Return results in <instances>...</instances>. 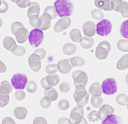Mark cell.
<instances>
[{
	"label": "cell",
	"instance_id": "cell-18",
	"mask_svg": "<svg viewBox=\"0 0 128 124\" xmlns=\"http://www.w3.org/2000/svg\"><path fill=\"white\" fill-rule=\"evenodd\" d=\"M122 118L119 116L111 114L109 115L106 118L103 120L102 124H122Z\"/></svg>",
	"mask_w": 128,
	"mask_h": 124
},
{
	"label": "cell",
	"instance_id": "cell-37",
	"mask_svg": "<svg viewBox=\"0 0 128 124\" xmlns=\"http://www.w3.org/2000/svg\"><path fill=\"white\" fill-rule=\"evenodd\" d=\"M91 16L93 18L98 20H102L104 17L103 13L98 9L93 10L91 12Z\"/></svg>",
	"mask_w": 128,
	"mask_h": 124
},
{
	"label": "cell",
	"instance_id": "cell-3",
	"mask_svg": "<svg viewBox=\"0 0 128 124\" xmlns=\"http://www.w3.org/2000/svg\"><path fill=\"white\" fill-rule=\"evenodd\" d=\"M72 76L74 79L76 89L85 88L88 82V75L85 72L81 70H76L72 73Z\"/></svg>",
	"mask_w": 128,
	"mask_h": 124
},
{
	"label": "cell",
	"instance_id": "cell-49",
	"mask_svg": "<svg viewBox=\"0 0 128 124\" xmlns=\"http://www.w3.org/2000/svg\"><path fill=\"white\" fill-rule=\"evenodd\" d=\"M8 5L7 2L4 1H1V4L0 5V13H6L8 10Z\"/></svg>",
	"mask_w": 128,
	"mask_h": 124
},
{
	"label": "cell",
	"instance_id": "cell-57",
	"mask_svg": "<svg viewBox=\"0 0 128 124\" xmlns=\"http://www.w3.org/2000/svg\"><path fill=\"white\" fill-rule=\"evenodd\" d=\"M38 19L35 20H30L29 22L30 25L35 29H38Z\"/></svg>",
	"mask_w": 128,
	"mask_h": 124
},
{
	"label": "cell",
	"instance_id": "cell-52",
	"mask_svg": "<svg viewBox=\"0 0 128 124\" xmlns=\"http://www.w3.org/2000/svg\"><path fill=\"white\" fill-rule=\"evenodd\" d=\"M40 83L42 87L45 89H48L50 88H52V86L48 85V83L47 82L46 77H44L41 80Z\"/></svg>",
	"mask_w": 128,
	"mask_h": 124
},
{
	"label": "cell",
	"instance_id": "cell-33",
	"mask_svg": "<svg viewBox=\"0 0 128 124\" xmlns=\"http://www.w3.org/2000/svg\"><path fill=\"white\" fill-rule=\"evenodd\" d=\"M91 103L94 108H99L103 103V100L100 96H93L91 98Z\"/></svg>",
	"mask_w": 128,
	"mask_h": 124
},
{
	"label": "cell",
	"instance_id": "cell-56",
	"mask_svg": "<svg viewBox=\"0 0 128 124\" xmlns=\"http://www.w3.org/2000/svg\"><path fill=\"white\" fill-rule=\"evenodd\" d=\"M6 71V65L0 60V73H4Z\"/></svg>",
	"mask_w": 128,
	"mask_h": 124
},
{
	"label": "cell",
	"instance_id": "cell-42",
	"mask_svg": "<svg viewBox=\"0 0 128 124\" xmlns=\"http://www.w3.org/2000/svg\"><path fill=\"white\" fill-rule=\"evenodd\" d=\"M59 89L62 92L64 93H66L70 91V85L66 82H62L59 85Z\"/></svg>",
	"mask_w": 128,
	"mask_h": 124
},
{
	"label": "cell",
	"instance_id": "cell-7",
	"mask_svg": "<svg viewBox=\"0 0 128 124\" xmlns=\"http://www.w3.org/2000/svg\"><path fill=\"white\" fill-rule=\"evenodd\" d=\"M110 50V44L108 41H102L96 47V56L98 59L104 60L108 57Z\"/></svg>",
	"mask_w": 128,
	"mask_h": 124
},
{
	"label": "cell",
	"instance_id": "cell-53",
	"mask_svg": "<svg viewBox=\"0 0 128 124\" xmlns=\"http://www.w3.org/2000/svg\"><path fill=\"white\" fill-rule=\"evenodd\" d=\"M33 124H47L46 120L42 117H38L34 119L33 121Z\"/></svg>",
	"mask_w": 128,
	"mask_h": 124
},
{
	"label": "cell",
	"instance_id": "cell-14",
	"mask_svg": "<svg viewBox=\"0 0 128 124\" xmlns=\"http://www.w3.org/2000/svg\"><path fill=\"white\" fill-rule=\"evenodd\" d=\"M82 30L85 35L92 37L96 33V25L92 21H86L82 26Z\"/></svg>",
	"mask_w": 128,
	"mask_h": 124
},
{
	"label": "cell",
	"instance_id": "cell-46",
	"mask_svg": "<svg viewBox=\"0 0 128 124\" xmlns=\"http://www.w3.org/2000/svg\"><path fill=\"white\" fill-rule=\"evenodd\" d=\"M15 97L18 100H22L26 97V93L22 90H18L15 92Z\"/></svg>",
	"mask_w": 128,
	"mask_h": 124
},
{
	"label": "cell",
	"instance_id": "cell-45",
	"mask_svg": "<svg viewBox=\"0 0 128 124\" xmlns=\"http://www.w3.org/2000/svg\"><path fill=\"white\" fill-rule=\"evenodd\" d=\"M24 27L23 25L20 22H14L12 25L11 31L12 33L14 35L18 30L20 28Z\"/></svg>",
	"mask_w": 128,
	"mask_h": 124
},
{
	"label": "cell",
	"instance_id": "cell-8",
	"mask_svg": "<svg viewBox=\"0 0 128 124\" xmlns=\"http://www.w3.org/2000/svg\"><path fill=\"white\" fill-rule=\"evenodd\" d=\"M11 82L14 89H24L28 83V77L24 74L18 73L12 76Z\"/></svg>",
	"mask_w": 128,
	"mask_h": 124
},
{
	"label": "cell",
	"instance_id": "cell-38",
	"mask_svg": "<svg viewBox=\"0 0 128 124\" xmlns=\"http://www.w3.org/2000/svg\"><path fill=\"white\" fill-rule=\"evenodd\" d=\"M26 86L27 91L29 93H34L37 89V85L34 81H30Z\"/></svg>",
	"mask_w": 128,
	"mask_h": 124
},
{
	"label": "cell",
	"instance_id": "cell-17",
	"mask_svg": "<svg viewBox=\"0 0 128 124\" xmlns=\"http://www.w3.org/2000/svg\"><path fill=\"white\" fill-rule=\"evenodd\" d=\"M50 20L45 17L43 15L38 18V28L41 30H46L50 27Z\"/></svg>",
	"mask_w": 128,
	"mask_h": 124
},
{
	"label": "cell",
	"instance_id": "cell-35",
	"mask_svg": "<svg viewBox=\"0 0 128 124\" xmlns=\"http://www.w3.org/2000/svg\"><path fill=\"white\" fill-rule=\"evenodd\" d=\"M117 47L119 50L123 52H128V40H120L117 43Z\"/></svg>",
	"mask_w": 128,
	"mask_h": 124
},
{
	"label": "cell",
	"instance_id": "cell-10",
	"mask_svg": "<svg viewBox=\"0 0 128 124\" xmlns=\"http://www.w3.org/2000/svg\"><path fill=\"white\" fill-rule=\"evenodd\" d=\"M40 6L38 3H30L28 10V17L30 20H35L38 18L40 13Z\"/></svg>",
	"mask_w": 128,
	"mask_h": 124
},
{
	"label": "cell",
	"instance_id": "cell-44",
	"mask_svg": "<svg viewBox=\"0 0 128 124\" xmlns=\"http://www.w3.org/2000/svg\"><path fill=\"white\" fill-rule=\"evenodd\" d=\"M88 117L90 122H96L98 120V112L96 111H93L90 112L88 115Z\"/></svg>",
	"mask_w": 128,
	"mask_h": 124
},
{
	"label": "cell",
	"instance_id": "cell-51",
	"mask_svg": "<svg viewBox=\"0 0 128 124\" xmlns=\"http://www.w3.org/2000/svg\"><path fill=\"white\" fill-rule=\"evenodd\" d=\"M33 53L38 55L40 57L41 60H42L45 57L46 55V52L44 49L40 48L36 50Z\"/></svg>",
	"mask_w": 128,
	"mask_h": 124
},
{
	"label": "cell",
	"instance_id": "cell-24",
	"mask_svg": "<svg viewBox=\"0 0 128 124\" xmlns=\"http://www.w3.org/2000/svg\"><path fill=\"white\" fill-rule=\"evenodd\" d=\"M14 114L16 118L19 120H23L26 117L28 114L27 109L23 107H18L14 110Z\"/></svg>",
	"mask_w": 128,
	"mask_h": 124
},
{
	"label": "cell",
	"instance_id": "cell-29",
	"mask_svg": "<svg viewBox=\"0 0 128 124\" xmlns=\"http://www.w3.org/2000/svg\"><path fill=\"white\" fill-rule=\"evenodd\" d=\"M76 47L74 44L67 43L65 44L63 47V52L65 54L67 55H73L76 53Z\"/></svg>",
	"mask_w": 128,
	"mask_h": 124
},
{
	"label": "cell",
	"instance_id": "cell-12",
	"mask_svg": "<svg viewBox=\"0 0 128 124\" xmlns=\"http://www.w3.org/2000/svg\"><path fill=\"white\" fill-rule=\"evenodd\" d=\"M30 68L34 72H37L40 70L41 67V62L40 57L35 53L31 55L28 59Z\"/></svg>",
	"mask_w": 128,
	"mask_h": 124
},
{
	"label": "cell",
	"instance_id": "cell-41",
	"mask_svg": "<svg viewBox=\"0 0 128 124\" xmlns=\"http://www.w3.org/2000/svg\"><path fill=\"white\" fill-rule=\"evenodd\" d=\"M10 100L9 95L0 94V108L6 106Z\"/></svg>",
	"mask_w": 128,
	"mask_h": 124
},
{
	"label": "cell",
	"instance_id": "cell-60",
	"mask_svg": "<svg viewBox=\"0 0 128 124\" xmlns=\"http://www.w3.org/2000/svg\"><path fill=\"white\" fill-rule=\"evenodd\" d=\"M0 4H1V0H0Z\"/></svg>",
	"mask_w": 128,
	"mask_h": 124
},
{
	"label": "cell",
	"instance_id": "cell-36",
	"mask_svg": "<svg viewBox=\"0 0 128 124\" xmlns=\"http://www.w3.org/2000/svg\"><path fill=\"white\" fill-rule=\"evenodd\" d=\"M11 52L16 56H22L26 53V50L23 47L16 45L12 50Z\"/></svg>",
	"mask_w": 128,
	"mask_h": 124
},
{
	"label": "cell",
	"instance_id": "cell-19",
	"mask_svg": "<svg viewBox=\"0 0 128 124\" xmlns=\"http://www.w3.org/2000/svg\"><path fill=\"white\" fill-rule=\"evenodd\" d=\"M44 96V97L47 100L53 101L58 99V94L56 90L52 87L49 89H45Z\"/></svg>",
	"mask_w": 128,
	"mask_h": 124
},
{
	"label": "cell",
	"instance_id": "cell-40",
	"mask_svg": "<svg viewBox=\"0 0 128 124\" xmlns=\"http://www.w3.org/2000/svg\"><path fill=\"white\" fill-rule=\"evenodd\" d=\"M58 71V65L57 64H49L46 67V71L49 74H54Z\"/></svg>",
	"mask_w": 128,
	"mask_h": 124
},
{
	"label": "cell",
	"instance_id": "cell-6",
	"mask_svg": "<svg viewBox=\"0 0 128 124\" xmlns=\"http://www.w3.org/2000/svg\"><path fill=\"white\" fill-rule=\"evenodd\" d=\"M102 89L106 95L114 94L118 89V84L115 79L112 78H107L102 83Z\"/></svg>",
	"mask_w": 128,
	"mask_h": 124
},
{
	"label": "cell",
	"instance_id": "cell-50",
	"mask_svg": "<svg viewBox=\"0 0 128 124\" xmlns=\"http://www.w3.org/2000/svg\"><path fill=\"white\" fill-rule=\"evenodd\" d=\"M16 5L21 8H25L29 6L30 5V2L29 0H20L16 3Z\"/></svg>",
	"mask_w": 128,
	"mask_h": 124
},
{
	"label": "cell",
	"instance_id": "cell-48",
	"mask_svg": "<svg viewBox=\"0 0 128 124\" xmlns=\"http://www.w3.org/2000/svg\"><path fill=\"white\" fill-rule=\"evenodd\" d=\"M128 3L126 2H123V6H122V11L120 13L122 14V16L124 18H128Z\"/></svg>",
	"mask_w": 128,
	"mask_h": 124
},
{
	"label": "cell",
	"instance_id": "cell-16",
	"mask_svg": "<svg viewBox=\"0 0 128 124\" xmlns=\"http://www.w3.org/2000/svg\"><path fill=\"white\" fill-rule=\"evenodd\" d=\"M58 70L61 73L64 74L69 73L72 68L69 59H64L60 60L58 62Z\"/></svg>",
	"mask_w": 128,
	"mask_h": 124
},
{
	"label": "cell",
	"instance_id": "cell-11",
	"mask_svg": "<svg viewBox=\"0 0 128 124\" xmlns=\"http://www.w3.org/2000/svg\"><path fill=\"white\" fill-rule=\"evenodd\" d=\"M71 24V20L70 18L67 17H63L61 18L55 24L54 30L56 32H60L66 30L70 27Z\"/></svg>",
	"mask_w": 128,
	"mask_h": 124
},
{
	"label": "cell",
	"instance_id": "cell-30",
	"mask_svg": "<svg viewBox=\"0 0 128 124\" xmlns=\"http://www.w3.org/2000/svg\"><path fill=\"white\" fill-rule=\"evenodd\" d=\"M70 39L74 42H80L81 40L82 34L80 30L78 29H74L70 32Z\"/></svg>",
	"mask_w": 128,
	"mask_h": 124
},
{
	"label": "cell",
	"instance_id": "cell-1",
	"mask_svg": "<svg viewBox=\"0 0 128 124\" xmlns=\"http://www.w3.org/2000/svg\"><path fill=\"white\" fill-rule=\"evenodd\" d=\"M54 6L60 17L70 16L73 13L74 4L71 0H57Z\"/></svg>",
	"mask_w": 128,
	"mask_h": 124
},
{
	"label": "cell",
	"instance_id": "cell-34",
	"mask_svg": "<svg viewBox=\"0 0 128 124\" xmlns=\"http://www.w3.org/2000/svg\"><path fill=\"white\" fill-rule=\"evenodd\" d=\"M116 102L122 106H127L128 104V97L127 95L120 94L118 95L116 99Z\"/></svg>",
	"mask_w": 128,
	"mask_h": 124
},
{
	"label": "cell",
	"instance_id": "cell-25",
	"mask_svg": "<svg viewBox=\"0 0 128 124\" xmlns=\"http://www.w3.org/2000/svg\"><path fill=\"white\" fill-rule=\"evenodd\" d=\"M80 43L82 47L85 49H88L93 46L94 41L91 37L84 36L82 38Z\"/></svg>",
	"mask_w": 128,
	"mask_h": 124
},
{
	"label": "cell",
	"instance_id": "cell-20",
	"mask_svg": "<svg viewBox=\"0 0 128 124\" xmlns=\"http://www.w3.org/2000/svg\"><path fill=\"white\" fill-rule=\"evenodd\" d=\"M110 0H95L94 4L99 9L105 11H111Z\"/></svg>",
	"mask_w": 128,
	"mask_h": 124
},
{
	"label": "cell",
	"instance_id": "cell-5",
	"mask_svg": "<svg viewBox=\"0 0 128 124\" xmlns=\"http://www.w3.org/2000/svg\"><path fill=\"white\" fill-rule=\"evenodd\" d=\"M28 39L29 43L32 47H38L43 41L44 33L41 30L35 29L30 32Z\"/></svg>",
	"mask_w": 128,
	"mask_h": 124
},
{
	"label": "cell",
	"instance_id": "cell-43",
	"mask_svg": "<svg viewBox=\"0 0 128 124\" xmlns=\"http://www.w3.org/2000/svg\"><path fill=\"white\" fill-rule=\"evenodd\" d=\"M69 102L66 100H62L58 102V108L62 110H66L68 109L69 107Z\"/></svg>",
	"mask_w": 128,
	"mask_h": 124
},
{
	"label": "cell",
	"instance_id": "cell-31",
	"mask_svg": "<svg viewBox=\"0 0 128 124\" xmlns=\"http://www.w3.org/2000/svg\"><path fill=\"white\" fill-rule=\"evenodd\" d=\"M123 1L122 0H112L111 1V8L112 10L120 13L122 11Z\"/></svg>",
	"mask_w": 128,
	"mask_h": 124
},
{
	"label": "cell",
	"instance_id": "cell-22",
	"mask_svg": "<svg viewBox=\"0 0 128 124\" xmlns=\"http://www.w3.org/2000/svg\"><path fill=\"white\" fill-rule=\"evenodd\" d=\"M12 86L8 81L4 80L0 84V94H9L12 92Z\"/></svg>",
	"mask_w": 128,
	"mask_h": 124
},
{
	"label": "cell",
	"instance_id": "cell-59",
	"mask_svg": "<svg viewBox=\"0 0 128 124\" xmlns=\"http://www.w3.org/2000/svg\"><path fill=\"white\" fill-rule=\"evenodd\" d=\"M2 19L0 18V28L2 27Z\"/></svg>",
	"mask_w": 128,
	"mask_h": 124
},
{
	"label": "cell",
	"instance_id": "cell-47",
	"mask_svg": "<svg viewBox=\"0 0 128 124\" xmlns=\"http://www.w3.org/2000/svg\"><path fill=\"white\" fill-rule=\"evenodd\" d=\"M52 101L46 99L45 97L42 98L40 100V105L44 109H48L51 105Z\"/></svg>",
	"mask_w": 128,
	"mask_h": 124
},
{
	"label": "cell",
	"instance_id": "cell-26",
	"mask_svg": "<svg viewBox=\"0 0 128 124\" xmlns=\"http://www.w3.org/2000/svg\"><path fill=\"white\" fill-rule=\"evenodd\" d=\"M116 68L121 70H123L128 68V55L126 54L122 56L116 64Z\"/></svg>",
	"mask_w": 128,
	"mask_h": 124
},
{
	"label": "cell",
	"instance_id": "cell-4",
	"mask_svg": "<svg viewBox=\"0 0 128 124\" xmlns=\"http://www.w3.org/2000/svg\"><path fill=\"white\" fill-rule=\"evenodd\" d=\"M74 97L77 105L83 108L88 104L89 94L87 92L85 88L82 89H76Z\"/></svg>",
	"mask_w": 128,
	"mask_h": 124
},
{
	"label": "cell",
	"instance_id": "cell-55",
	"mask_svg": "<svg viewBox=\"0 0 128 124\" xmlns=\"http://www.w3.org/2000/svg\"><path fill=\"white\" fill-rule=\"evenodd\" d=\"M58 124H70V122L69 119L65 118V117H62L60 118L58 120Z\"/></svg>",
	"mask_w": 128,
	"mask_h": 124
},
{
	"label": "cell",
	"instance_id": "cell-21",
	"mask_svg": "<svg viewBox=\"0 0 128 124\" xmlns=\"http://www.w3.org/2000/svg\"><path fill=\"white\" fill-rule=\"evenodd\" d=\"M89 93L92 96H101L103 91L101 85L98 82H94L92 84L89 89Z\"/></svg>",
	"mask_w": 128,
	"mask_h": 124
},
{
	"label": "cell",
	"instance_id": "cell-23",
	"mask_svg": "<svg viewBox=\"0 0 128 124\" xmlns=\"http://www.w3.org/2000/svg\"><path fill=\"white\" fill-rule=\"evenodd\" d=\"M2 43L4 47L9 51H12V50L17 45L14 40L12 37L9 36H7L4 38Z\"/></svg>",
	"mask_w": 128,
	"mask_h": 124
},
{
	"label": "cell",
	"instance_id": "cell-54",
	"mask_svg": "<svg viewBox=\"0 0 128 124\" xmlns=\"http://www.w3.org/2000/svg\"><path fill=\"white\" fill-rule=\"evenodd\" d=\"M2 124H16V122L13 120V119L9 117H6L3 119L2 121Z\"/></svg>",
	"mask_w": 128,
	"mask_h": 124
},
{
	"label": "cell",
	"instance_id": "cell-28",
	"mask_svg": "<svg viewBox=\"0 0 128 124\" xmlns=\"http://www.w3.org/2000/svg\"><path fill=\"white\" fill-rule=\"evenodd\" d=\"M46 79L48 85L52 87L57 86L60 81V77L58 75L55 73L48 75L46 77Z\"/></svg>",
	"mask_w": 128,
	"mask_h": 124
},
{
	"label": "cell",
	"instance_id": "cell-32",
	"mask_svg": "<svg viewBox=\"0 0 128 124\" xmlns=\"http://www.w3.org/2000/svg\"><path fill=\"white\" fill-rule=\"evenodd\" d=\"M69 59L72 67L74 66H82L85 64L84 59L79 56H76Z\"/></svg>",
	"mask_w": 128,
	"mask_h": 124
},
{
	"label": "cell",
	"instance_id": "cell-58",
	"mask_svg": "<svg viewBox=\"0 0 128 124\" xmlns=\"http://www.w3.org/2000/svg\"><path fill=\"white\" fill-rule=\"evenodd\" d=\"M10 1L12 2H13V3H15L16 4L20 0H10Z\"/></svg>",
	"mask_w": 128,
	"mask_h": 124
},
{
	"label": "cell",
	"instance_id": "cell-39",
	"mask_svg": "<svg viewBox=\"0 0 128 124\" xmlns=\"http://www.w3.org/2000/svg\"><path fill=\"white\" fill-rule=\"evenodd\" d=\"M120 33L123 37L128 38V20L124 22L120 28Z\"/></svg>",
	"mask_w": 128,
	"mask_h": 124
},
{
	"label": "cell",
	"instance_id": "cell-2",
	"mask_svg": "<svg viewBox=\"0 0 128 124\" xmlns=\"http://www.w3.org/2000/svg\"><path fill=\"white\" fill-rule=\"evenodd\" d=\"M84 111L82 107L76 106L71 111L69 120L70 124H88L87 120L84 117Z\"/></svg>",
	"mask_w": 128,
	"mask_h": 124
},
{
	"label": "cell",
	"instance_id": "cell-9",
	"mask_svg": "<svg viewBox=\"0 0 128 124\" xmlns=\"http://www.w3.org/2000/svg\"><path fill=\"white\" fill-rule=\"evenodd\" d=\"M112 29V26L110 22L107 19H103L97 24L96 31L98 35L105 36L110 33Z\"/></svg>",
	"mask_w": 128,
	"mask_h": 124
},
{
	"label": "cell",
	"instance_id": "cell-15",
	"mask_svg": "<svg viewBox=\"0 0 128 124\" xmlns=\"http://www.w3.org/2000/svg\"><path fill=\"white\" fill-rule=\"evenodd\" d=\"M29 35L28 31L24 27L18 30L14 34L16 37V41L20 43H23L26 41L28 39Z\"/></svg>",
	"mask_w": 128,
	"mask_h": 124
},
{
	"label": "cell",
	"instance_id": "cell-13",
	"mask_svg": "<svg viewBox=\"0 0 128 124\" xmlns=\"http://www.w3.org/2000/svg\"><path fill=\"white\" fill-rule=\"evenodd\" d=\"M114 112V109L112 107L108 105L105 104L101 107L98 112V119L104 120L107 116Z\"/></svg>",
	"mask_w": 128,
	"mask_h": 124
},
{
	"label": "cell",
	"instance_id": "cell-27",
	"mask_svg": "<svg viewBox=\"0 0 128 124\" xmlns=\"http://www.w3.org/2000/svg\"><path fill=\"white\" fill-rule=\"evenodd\" d=\"M43 15L51 20L57 17V13L53 6H48L45 9Z\"/></svg>",
	"mask_w": 128,
	"mask_h": 124
}]
</instances>
